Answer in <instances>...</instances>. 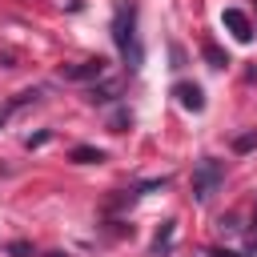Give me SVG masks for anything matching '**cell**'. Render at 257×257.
Segmentation results:
<instances>
[{
    "label": "cell",
    "mask_w": 257,
    "mask_h": 257,
    "mask_svg": "<svg viewBox=\"0 0 257 257\" xmlns=\"http://www.w3.org/2000/svg\"><path fill=\"white\" fill-rule=\"evenodd\" d=\"M72 161H76V165H100V161H104V153H100V149H92V145H76V149H72Z\"/></svg>",
    "instance_id": "obj_7"
},
{
    "label": "cell",
    "mask_w": 257,
    "mask_h": 257,
    "mask_svg": "<svg viewBox=\"0 0 257 257\" xmlns=\"http://www.w3.org/2000/svg\"><path fill=\"white\" fill-rule=\"evenodd\" d=\"M8 253H12V257H32V245H28V241H12Z\"/></svg>",
    "instance_id": "obj_11"
},
{
    "label": "cell",
    "mask_w": 257,
    "mask_h": 257,
    "mask_svg": "<svg viewBox=\"0 0 257 257\" xmlns=\"http://www.w3.org/2000/svg\"><path fill=\"white\" fill-rule=\"evenodd\" d=\"M209 257H241V253H233V249H213Z\"/></svg>",
    "instance_id": "obj_13"
},
{
    "label": "cell",
    "mask_w": 257,
    "mask_h": 257,
    "mask_svg": "<svg viewBox=\"0 0 257 257\" xmlns=\"http://www.w3.org/2000/svg\"><path fill=\"white\" fill-rule=\"evenodd\" d=\"M124 124H128V112H116V116H112V124H108V128H112V133H124Z\"/></svg>",
    "instance_id": "obj_12"
},
{
    "label": "cell",
    "mask_w": 257,
    "mask_h": 257,
    "mask_svg": "<svg viewBox=\"0 0 257 257\" xmlns=\"http://www.w3.org/2000/svg\"><path fill=\"white\" fill-rule=\"evenodd\" d=\"M104 64H108V60L96 56V60H84V64H68V68H60V76H64V80H100V76H104Z\"/></svg>",
    "instance_id": "obj_5"
},
{
    "label": "cell",
    "mask_w": 257,
    "mask_h": 257,
    "mask_svg": "<svg viewBox=\"0 0 257 257\" xmlns=\"http://www.w3.org/2000/svg\"><path fill=\"white\" fill-rule=\"evenodd\" d=\"M221 24L233 32V40H241V44L253 40V24H249V16H245L241 8H225V12H221Z\"/></svg>",
    "instance_id": "obj_3"
},
{
    "label": "cell",
    "mask_w": 257,
    "mask_h": 257,
    "mask_svg": "<svg viewBox=\"0 0 257 257\" xmlns=\"http://www.w3.org/2000/svg\"><path fill=\"white\" fill-rule=\"evenodd\" d=\"M173 96H177V104L189 108V112H201V108H205V92H201V84L177 80V84H173Z\"/></svg>",
    "instance_id": "obj_4"
},
{
    "label": "cell",
    "mask_w": 257,
    "mask_h": 257,
    "mask_svg": "<svg viewBox=\"0 0 257 257\" xmlns=\"http://www.w3.org/2000/svg\"><path fill=\"white\" fill-rule=\"evenodd\" d=\"M253 145H257V133H245V137H237V141H233V149H237V153H245V149H253Z\"/></svg>",
    "instance_id": "obj_10"
},
{
    "label": "cell",
    "mask_w": 257,
    "mask_h": 257,
    "mask_svg": "<svg viewBox=\"0 0 257 257\" xmlns=\"http://www.w3.org/2000/svg\"><path fill=\"white\" fill-rule=\"evenodd\" d=\"M221 181H225V165L217 161V157H205L197 169H193V201H209L217 189H221Z\"/></svg>",
    "instance_id": "obj_2"
},
{
    "label": "cell",
    "mask_w": 257,
    "mask_h": 257,
    "mask_svg": "<svg viewBox=\"0 0 257 257\" xmlns=\"http://www.w3.org/2000/svg\"><path fill=\"white\" fill-rule=\"evenodd\" d=\"M116 92H120V84H100V88L92 84L88 88V100L92 104H108V100H116Z\"/></svg>",
    "instance_id": "obj_8"
},
{
    "label": "cell",
    "mask_w": 257,
    "mask_h": 257,
    "mask_svg": "<svg viewBox=\"0 0 257 257\" xmlns=\"http://www.w3.org/2000/svg\"><path fill=\"white\" fill-rule=\"evenodd\" d=\"M201 52H205V60H209V68H225V64H229V52H221L217 44H205Z\"/></svg>",
    "instance_id": "obj_9"
},
{
    "label": "cell",
    "mask_w": 257,
    "mask_h": 257,
    "mask_svg": "<svg viewBox=\"0 0 257 257\" xmlns=\"http://www.w3.org/2000/svg\"><path fill=\"white\" fill-rule=\"evenodd\" d=\"M48 257H68V253H48Z\"/></svg>",
    "instance_id": "obj_14"
},
{
    "label": "cell",
    "mask_w": 257,
    "mask_h": 257,
    "mask_svg": "<svg viewBox=\"0 0 257 257\" xmlns=\"http://www.w3.org/2000/svg\"><path fill=\"white\" fill-rule=\"evenodd\" d=\"M173 233H177V221H165L161 233L153 237V257H165V253L173 249Z\"/></svg>",
    "instance_id": "obj_6"
},
{
    "label": "cell",
    "mask_w": 257,
    "mask_h": 257,
    "mask_svg": "<svg viewBox=\"0 0 257 257\" xmlns=\"http://www.w3.org/2000/svg\"><path fill=\"white\" fill-rule=\"evenodd\" d=\"M112 40H116L120 56L128 60V68H141L145 52H141V40H137V4L133 0L112 12Z\"/></svg>",
    "instance_id": "obj_1"
}]
</instances>
